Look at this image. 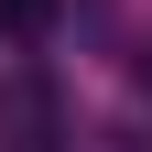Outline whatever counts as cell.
I'll list each match as a JSON object with an SVG mask.
<instances>
[{
  "label": "cell",
  "instance_id": "1",
  "mask_svg": "<svg viewBox=\"0 0 152 152\" xmlns=\"http://www.w3.org/2000/svg\"><path fill=\"white\" fill-rule=\"evenodd\" d=\"M65 141V98H54L44 65H11L0 76V152H54Z\"/></svg>",
  "mask_w": 152,
  "mask_h": 152
},
{
  "label": "cell",
  "instance_id": "2",
  "mask_svg": "<svg viewBox=\"0 0 152 152\" xmlns=\"http://www.w3.org/2000/svg\"><path fill=\"white\" fill-rule=\"evenodd\" d=\"M54 22V0H0V33H44Z\"/></svg>",
  "mask_w": 152,
  "mask_h": 152
}]
</instances>
